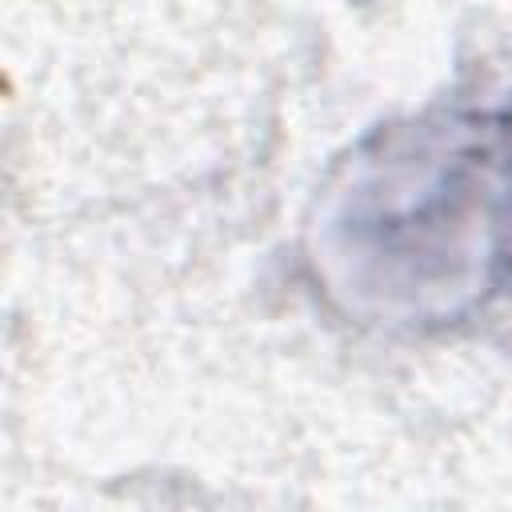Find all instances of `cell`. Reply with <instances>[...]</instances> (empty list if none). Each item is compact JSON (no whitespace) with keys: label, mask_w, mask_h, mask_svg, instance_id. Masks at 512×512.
Segmentation results:
<instances>
[{"label":"cell","mask_w":512,"mask_h":512,"mask_svg":"<svg viewBox=\"0 0 512 512\" xmlns=\"http://www.w3.org/2000/svg\"><path fill=\"white\" fill-rule=\"evenodd\" d=\"M316 264L372 320H456L512 276V116L440 112L364 144L328 192Z\"/></svg>","instance_id":"cell-1"}]
</instances>
